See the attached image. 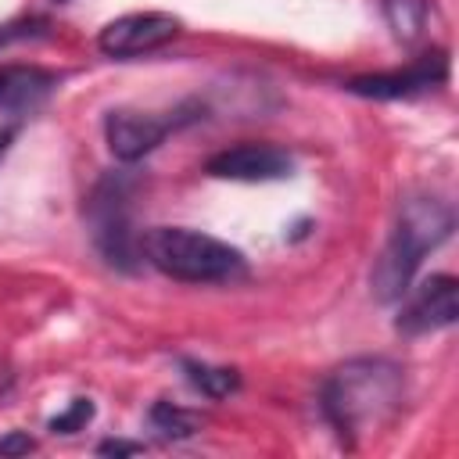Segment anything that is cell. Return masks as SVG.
I'll list each match as a JSON object with an SVG mask.
<instances>
[{
    "label": "cell",
    "instance_id": "5b68a950",
    "mask_svg": "<svg viewBox=\"0 0 459 459\" xmlns=\"http://www.w3.org/2000/svg\"><path fill=\"white\" fill-rule=\"evenodd\" d=\"M441 82H448V54L430 50V54L416 57L409 68L355 75L344 82V90L355 97H369V100H405V97H420Z\"/></svg>",
    "mask_w": 459,
    "mask_h": 459
},
{
    "label": "cell",
    "instance_id": "3957f363",
    "mask_svg": "<svg viewBox=\"0 0 459 459\" xmlns=\"http://www.w3.org/2000/svg\"><path fill=\"white\" fill-rule=\"evenodd\" d=\"M140 258L183 283H226L247 273L237 247L186 226H154L140 233Z\"/></svg>",
    "mask_w": 459,
    "mask_h": 459
},
{
    "label": "cell",
    "instance_id": "7c38bea8",
    "mask_svg": "<svg viewBox=\"0 0 459 459\" xmlns=\"http://www.w3.org/2000/svg\"><path fill=\"white\" fill-rule=\"evenodd\" d=\"M151 427L165 437V441H186L201 430V416L183 409V405H172V402H154L151 412H147Z\"/></svg>",
    "mask_w": 459,
    "mask_h": 459
},
{
    "label": "cell",
    "instance_id": "52a82bcc",
    "mask_svg": "<svg viewBox=\"0 0 459 459\" xmlns=\"http://www.w3.org/2000/svg\"><path fill=\"white\" fill-rule=\"evenodd\" d=\"M179 29H183L179 18L169 14V11H133V14H122V18L108 22L97 36V47L108 57H133V54L158 50Z\"/></svg>",
    "mask_w": 459,
    "mask_h": 459
},
{
    "label": "cell",
    "instance_id": "ac0fdd59",
    "mask_svg": "<svg viewBox=\"0 0 459 459\" xmlns=\"http://www.w3.org/2000/svg\"><path fill=\"white\" fill-rule=\"evenodd\" d=\"M14 136H18V126H0V158L7 154V147H11Z\"/></svg>",
    "mask_w": 459,
    "mask_h": 459
},
{
    "label": "cell",
    "instance_id": "e0dca14e",
    "mask_svg": "<svg viewBox=\"0 0 459 459\" xmlns=\"http://www.w3.org/2000/svg\"><path fill=\"white\" fill-rule=\"evenodd\" d=\"M143 445L140 441H122V437H104L97 445V455H140Z\"/></svg>",
    "mask_w": 459,
    "mask_h": 459
},
{
    "label": "cell",
    "instance_id": "8fae6325",
    "mask_svg": "<svg viewBox=\"0 0 459 459\" xmlns=\"http://www.w3.org/2000/svg\"><path fill=\"white\" fill-rule=\"evenodd\" d=\"M179 369L183 377L190 380L194 391H201L204 398H230L237 387H240V373L233 366H212V362H201V359H179Z\"/></svg>",
    "mask_w": 459,
    "mask_h": 459
},
{
    "label": "cell",
    "instance_id": "2e32d148",
    "mask_svg": "<svg viewBox=\"0 0 459 459\" xmlns=\"http://www.w3.org/2000/svg\"><path fill=\"white\" fill-rule=\"evenodd\" d=\"M32 448H36V441L25 430H11L0 437V455H29Z\"/></svg>",
    "mask_w": 459,
    "mask_h": 459
},
{
    "label": "cell",
    "instance_id": "8992f818",
    "mask_svg": "<svg viewBox=\"0 0 459 459\" xmlns=\"http://www.w3.org/2000/svg\"><path fill=\"white\" fill-rule=\"evenodd\" d=\"M455 319H459V280L452 273H434L409 294V301L394 319V330L405 337H420L430 330H445Z\"/></svg>",
    "mask_w": 459,
    "mask_h": 459
},
{
    "label": "cell",
    "instance_id": "30bf717a",
    "mask_svg": "<svg viewBox=\"0 0 459 459\" xmlns=\"http://www.w3.org/2000/svg\"><path fill=\"white\" fill-rule=\"evenodd\" d=\"M57 86V75L39 65H0V108L25 115L39 108Z\"/></svg>",
    "mask_w": 459,
    "mask_h": 459
},
{
    "label": "cell",
    "instance_id": "9c48e42d",
    "mask_svg": "<svg viewBox=\"0 0 459 459\" xmlns=\"http://www.w3.org/2000/svg\"><path fill=\"white\" fill-rule=\"evenodd\" d=\"M204 172L215 179H240V183H269L294 172V158L276 143H237L204 161Z\"/></svg>",
    "mask_w": 459,
    "mask_h": 459
},
{
    "label": "cell",
    "instance_id": "9a60e30c",
    "mask_svg": "<svg viewBox=\"0 0 459 459\" xmlns=\"http://www.w3.org/2000/svg\"><path fill=\"white\" fill-rule=\"evenodd\" d=\"M50 32V22L32 14V18H18V22H7L0 25V47L14 43V39H36V36H47Z\"/></svg>",
    "mask_w": 459,
    "mask_h": 459
},
{
    "label": "cell",
    "instance_id": "277c9868",
    "mask_svg": "<svg viewBox=\"0 0 459 459\" xmlns=\"http://www.w3.org/2000/svg\"><path fill=\"white\" fill-rule=\"evenodd\" d=\"M129 186H133L129 176L111 172L93 186L86 201L93 244L104 255V262L122 273H136L140 265V233L133 230V219H129Z\"/></svg>",
    "mask_w": 459,
    "mask_h": 459
},
{
    "label": "cell",
    "instance_id": "6da1fadb",
    "mask_svg": "<svg viewBox=\"0 0 459 459\" xmlns=\"http://www.w3.org/2000/svg\"><path fill=\"white\" fill-rule=\"evenodd\" d=\"M405 377L402 366L384 355H362L337 366L319 391V409L344 445H355L359 434L384 427L402 405Z\"/></svg>",
    "mask_w": 459,
    "mask_h": 459
},
{
    "label": "cell",
    "instance_id": "d6986e66",
    "mask_svg": "<svg viewBox=\"0 0 459 459\" xmlns=\"http://www.w3.org/2000/svg\"><path fill=\"white\" fill-rule=\"evenodd\" d=\"M57 4H65V0H57Z\"/></svg>",
    "mask_w": 459,
    "mask_h": 459
},
{
    "label": "cell",
    "instance_id": "5bb4252c",
    "mask_svg": "<svg viewBox=\"0 0 459 459\" xmlns=\"http://www.w3.org/2000/svg\"><path fill=\"white\" fill-rule=\"evenodd\" d=\"M93 412H97V409H93L90 398H72L68 409L57 412V416H50L47 427H50L54 434H75V430H86V423L93 420Z\"/></svg>",
    "mask_w": 459,
    "mask_h": 459
},
{
    "label": "cell",
    "instance_id": "ba28073f",
    "mask_svg": "<svg viewBox=\"0 0 459 459\" xmlns=\"http://www.w3.org/2000/svg\"><path fill=\"white\" fill-rule=\"evenodd\" d=\"M197 115H140V111H108L104 118V140H108V151L115 154V161H140L143 154H151L179 122H190Z\"/></svg>",
    "mask_w": 459,
    "mask_h": 459
},
{
    "label": "cell",
    "instance_id": "7a4b0ae2",
    "mask_svg": "<svg viewBox=\"0 0 459 459\" xmlns=\"http://www.w3.org/2000/svg\"><path fill=\"white\" fill-rule=\"evenodd\" d=\"M452 230H455V212L448 201H441L434 194H409L398 208V222L391 230V237L369 273L373 298L384 305L405 298L423 255L441 247L452 237Z\"/></svg>",
    "mask_w": 459,
    "mask_h": 459
},
{
    "label": "cell",
    "instance_id": "4fadbf2b",
    "mask_svg": "<svg viewBox=\"0 0 459 459\" xmlns=\"http://www.w3.org/2000/svg\"><path fill=\"white\" fill-rule=\"evenodd\" d=\"M384 14H387V25L394 29V36L402 43H412L427 25L430 0H384Z\"/></svg>",
    "mask_w": 459,
    "mask_h": 459
}]
</instances>
